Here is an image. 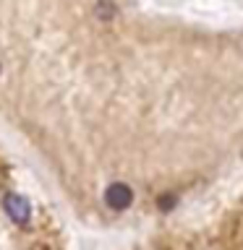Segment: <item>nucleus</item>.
Returning a JSON list of instances; mask_svg holds the SVG:
<instances>
[{
  "mask_svg": "<svg viewBox=\"0 0 243 250\" xmlns=\"http://www.w3.org/2000/svg\"><path fill=\"white\" fill-rule=\"evenodd\" d=\"M3 206H5L8 216H11L16 224H26L31 219V203L24 198V195H19V193H8Z\"/></svg>",
  "mask_w": 243,
  "mask_h": 250,
  "instance_id": "1",
  "label": "nucleus"
},
{
  "mask_svg": "<svg viewBox=\"0 0 243 250\" xmlns=\"http://www.w3.org/2000/svg\"><path fill=\"white\" fill-rule=\"evenodd\" d=\"M105 203L113 211H125L133 203V190L125 183H113L105 190Z\"/></svg>",
  "mask_w": 243,
  "mask_h": 250,
  "instance_id": "2",
  "label": "nucleus"
},
{
  "mask_svg": "<svg viewBox=\"0 0 243 250\" xmlns=\"http://www.w3.org/2000/svg\"><path fill=\"white\" fill-rule=\"evenodd\" d=\"M115 5L110 3V0H99L97 5H94V16H97L99 21H113L115 19Z\"/></svg>",
  "mask_w": 243,
  "mask_h": 250,
  "instance_id": "3",
  "label": "nucleus"
},
{
  "mask_svg": "<svg viewBox=\"0 0 243 250\" xmlns=\"http://www.w3.org/2000/svg\"><path fill=\"white\" fill-rule=\"evenodd\" d=\"M157 206H160L162 211H170L172 206H175V195H160V201H157Z\"/></svg>",
  "mask_w": 243,
  "mask_h": 250,
  "instance_id": "4",
  "label": "nucleus"
}]
</instances>
